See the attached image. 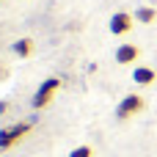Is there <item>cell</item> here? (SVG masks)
<instances>
[{
    "label": "cell",
    "instance_id": "cell-4",
    "mask_svg": "<svg viewBox=\"0 0 157 157\" xmlns=\"http://www.w3.org/2000/svg\"><path fill=\"white\" fill-rule=\"evenodd\" d=\"M132 22H135V17L132 14H127V11H116L113 17H110V33L113 36H124V33H130L132 30Z\"/></svg>",
    "mask_w": 157,
    "mask_h": 157
},
{
    "label": "cell",
    "instance_id": "cell-1",
    "mask_svg": "<svg viewBox=\"0 0 157 157\" xmlns=\"http://www.w3.org/2000/svg\"><path fill=\"white\" fill-rule=\"evenodd\" d=\"M30 121H19V124H8V127H3L0 130V152L3 149H11L14 144H19L28 132H30Z\"/></svg>",
    "mask_w": 157,
    "mask_h": 157
},
{
    "label": "cell",
    "instance_id": "cell-7",
    "mask_svg": "<svg viewBox=\"0 0 157 157\" xmlns=\"http://www.w3.org/2000/svg\"><path fill=\"white\" fill-rule=\"evenodd\" d=\"M14 52H17L19 58H28V55L33 52V39H17V41H14Z\"/></svg>",
    "mask_w": 157,
    "mask_h": 157
},
{
    "label": "cell",
    "instance_id": "cell-10",
    "mask_svg": "<svg viewBox=\"0 0 157 157\" xmlns=\"http://www.w3.org/2000/svg\"><path fill=\"white\" fill-rule=\"evenodd\" d=\"M3 110H6V102H0V113H3Z\"/></svg>",
    "mask_w": 157,
    "mask_h": 157
},
{
    "label": "cell",
    "instance_id": "cell-6",
    "mask_svg": "<svg viewBox=\"0 0 157 157\" xmlns=\"http://www.w3.org/2000/svg\"><path fill=\"white\" fill-rule=\"evenodd\" d=\"M157 80V72L152 66H135V72H132V83H138V86H152Z\"/></svg>",
    "mask_w": 157,
    "mask_h": 157
},
{
    "label": "cell",
    "instance_id": "cell-8",
    "mask_svg": "<svg viewBox=\"0 0 157 157\" xmlns=\"http://www.w3.org/2000/svg\"><path fill=\"white\" fill-rule=\"evenodd\" d=\"M138 22H144V25H149V22H155V17H157V11L152 8V6H141L135 14H132Z\"/></svg>",
    "mask_w": 157,
    "mask_h": 157
},
{
    "label": "cell",
    "instance_id": "cell-3",
    "mask_svg": "<svg viewBox=\"0 0 157 157\" xmlns=\"http://www.w3.org/2000/svg\"><path fill=\"white\" fill-rule=\"evenodd\" d=\"M144 110V97L141 94H127L121 102H119V108H116V116L124 121V119H132L135 113H141Z\"/></svg>",
    "mask_w": 157,
    "mask_h": 157
},
{
    "label": "cell",
    "instance_id": "cell-9",
    "mask_svg": "<svg viewBox=\"0 0 157 157\" xmlns=\"http://www.w3.org/2000/svg\"><path fill=\"white\" fill-rule=\"evenodd\" d=\"M69 157H94V149L91 146H75L69 152Z\"/></svg>",
    "mask_w": 157,
    "mask_h": 157
},
{
    "label": "cell",
    "instance_id": "cell-5",
    "mask_svg": "<svg viewBox=\"0 0 157 157\" xmlns=\"http://www.w3.org/2000/svg\"><path fill=\"white\" fill-rule=\"evenodd\" d=\"M138 47L135 44H121L119 50H116V63H121V66H127V63H135L138 61Z\"/></svg>",
    "mask_w": 157,
    "mask_h": 157
},
{
    "label": "cell",
    "instance_id": "cell-2",
    "mask_svg": "<svg viewBox=\"0 0 157 157\" xmlns=\"http://www.w3.org/2000/svg\"><path fill=\"white\" fill-rule=\"evenodd\" d=\"M58 88H61V77H47V80L36 88V94H33V108H36V110L47 108V105L52 102V97L58 94Z\"/></svg>",
    "mask_w": 157,
    "mask_h": 157
}]
</instances>
